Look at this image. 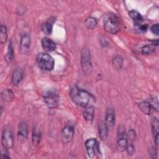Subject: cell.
<instances>
[{"instance_id":"obj_1","label":"cell","mask_w":159,"mask_h":159,"mask_svg":"<svg viewBox=\"0 0 159 159\" xmlns=\"http://www.w3.org/2000/svg\"><path fill=\"white\" fill-rule=\"evenodd\" d=\"M70 95L72 101L76 105L84 108L93 107L96 102V98L92 94L76 85H74L71 88Z\"/></svg>"},{"instance_id":"obj_2","label":"cell","mask_w":159,"mask_h":159,"mask_svg":"<svg viewBox=\"0 0 159 159\" xmlns=\"http://www.w3.org/2000/svg\"><path fill=\"white\" fill-rule=\"evenodd\" d=\"M38 66L43 70L52 71L55 66V61L52 57L47 53H40L36 57Z\"/></svg>"},{"instance_id":"obj_3","label":"cell","mask_w":159,"mask_h":159,"mask_svg":"<svg viewBox=\"0 0 159 159\" xmlns=\"http://www.w3.org/2000/svg\"><path fill=\"white\" fill-rule=\"evenodd\" d=\"M104 29L109 34H117L120 29V24L117 18L114 16L107 17L104 22Z\"/></svg>"},{"instance_id":"obj_4","label":"cell","mask_w":159,"mask_h":159,"mask_svg":"<svg viewBox=\"0 0 159 159\" xmlns=\"http://www.w3.org/2000/svg\"><path fill=\"white\" fill-rule=\"evenodd\" d=\"M81 63L82 70L86 75H89L92 71V63L89 50L88 48H84L81 51Z\"/></svg>"},{"instance_id":"obj_5","label":"cell","mask_w":159,"mask_h":159,"mask_svg":"<svg viewBox=\"0 0 159 159\" xmlns=\"http://www.w3.org/2000/svg\"><path fill=\"white\" fill-rule=\"evenodd\" d=\"M43 100L46 106L50 109H55L59 104L58 95L54 91H48L43 96Z\"/></svg>"},{"instance_id":"obj_6","label":"cell","mask_w":159,"mask_h":159,"mask_svg":"<svg viewBox=\"0 0 159 159\" xmlns=\"http://www.w3.org/2000/svg\"><path fill=\"white\" fill-rule=\"evenodd\" d=\"M128 145L127 135L125 134V129L122 127H120L118 129L117 139V147L120 152H124L126 150Z\"/></svg>"},{"instance_id":"obj_7","label":"cell","mask_w":159,"mask_h":159,"mask_svg":"<svg viewBox=\"0 0 159 159\" xmlns=\"http://www.w3.org/2000/svg\"><path fill=\"white\" fill-rule=\"evenodd\" d=\"M1 144L4 148L11 149L14 145L13 134L11 129H6L3 130L1 136Z\"/></svg>"},{"instance_id":"obj_8","label":"cell","mask_w":159,"mask_h":159,"mask_svg":"<svg viewBox=\"0 0 159 159\" xmlns=\"http://www.w3.org/2000/svg\"><path fill=\"white\" fill-rule=\"evenodd\" d=\"M85 147L88 157L93 158L96 155V150H98L99 145L96 139L91 138L85 142Z\"/></svg>"},{"instance_id":"obj_9","label":"cell","mask_w":159,"mask_h":159,"mask_svg":"<svg viewBox=\"0 0 159 159\" xmlns=\"http://www.w3.org/2000/svg\"><path fill=\"white\" fill-rule=\"evenodd\" d=\"M74 134L75 130L73 127L70 125L65 126L61 131V139L62 142L65 144L69 143L73 139Z\"/></svg>"},{"instance_id":"obj_10","label":"cell","mask_w":159,"mask_h":159,"mask_svg":"<svg viewBox=\"0 0 159 159\" xmlns=\"http://www.w3.org/2000/svg\"><path fill=\"white\" fill-rule=\"evenodd\" d=\"M29 127L25 121L21 122L18 127L17 137L20 142H24L28 137Z\"/></svg>"},{"instance_id":"obj_11","label":"cell","mask_w":159,"mask_h":159,"mask_svg":"<svg viewBox=\"0 0 159 159\" xmlns=\"http://www.w3.org/2000/svg\"><path fill=\"white\" fill-rule=\"evenodd\" d=\"M116 120V113L113 108H107L106 112L105 123L108 129H111L115 125Z\"/></svg>"},{"instance_id":"obj_12","label":"cell","mask_w":159,"mask_h":159,"mask_svg":"<svg viewBox=\"0 0 159 159\" xmlns=\"http://www.w3.org/2000/svg\"><path fill=\"white\" fill-rule=\"evenodd\" d=\"M30 37L29 34H24L21 36L20 41V50L22 53L25 54L29 52L30 46Z\"/></svg>"},{"instance_id":"obj_13","label":"cell","mask_w":159,"mask_h":159,"mask_svg":"<svg viewBox=\"0 0 159 159\" xmlns=\"http://www.w3.org/2000/svg\"><path fill=\"white\" fill-rule=\"evenodd\" d=\"M24 76V71L20 68L17 67L14 69L12 74V83L14 86H17L22 81Z\"/></svg>"},{"instance_id":"obj_14","label":"cell","mask_w":159,"mask_h":159,"mask_svg":"<svg viewBox=\"0 0 159 159\" xmlns=\"http://www.w3.org/2000/svg\"><path fill=\"white\" fill-rule=\"evenodd\" d=\"M55 22V17L53 16L48 18L42 26V30L43 32L46 35H50L52 32L53 24Z\"/></svg>"},{"instance_id":"obj_15","label":"cell","mask_w":159,"mask_h":159,"mask_svg":"<svg viewBox=\"0 0 159 159\" xmlns=\"http://www.w3.org/2000/svg\"><path fill=\"white\" fill-rule=\"evenodd\" d=\"M41 45L46 52H51L56 48V43L47 37H43L41 41Z\"/></svg>"},{"instance_id":"obj_16","label":"cell","mask_w":159,"mask_h":159,"mask_svg":"<svg viewBox=\"0 0 159 159\" xmlns=\"http://www.w3.org/2000/svg\"><path fill=\"white\" fill-rule=\"evenodd\" d=\"M98 132L99 136L101 140L105 141L107 138L108 128L105 123L102 120H100L98 124Z\"/></svg>"},{"instance_id":"obj_17","label":"cell","mask_w":159,"mask_h":159,"mask_svg":"<svg viewBox=\"0 0 159 159\" xmlns=\"http://www.w3.org/2000/svg\"><path fill=\"white\" fill-rule=\"evenodd\" d=\"M1 96V99L6 102H11L15 98L14 93L10 89H4L3 91H2Z\"/></svg>"},{"instance_id":"obj_18","label":"cell","mask_w":159,"mask_h":159,"mask_svg":"<svg viewBox=\"0 0 159 159\" xmlns=\"http://www.w3.org/2000/svg\"><path fill=\"white\" fill-rule=\"evenodd\" d=\"M158 120L157 119H153L152 122V132L154 137V140L155 142V144L157 145L158 143Z\"/></svg>"},{"instance_id":"obj_19","label":"cell","mask_w":159,"mask_h":159,"mask_svg":"<svg viewBox=\"0 0 159 159\" xmlns=\"http://www.w3.org/2000/svg\"><path fill=\"white\" fill-rule=\"evenodd\" d=\"M14 57V48H13L12 41H10L8 45V48H7V52L5 56V60L7 63H10L12 61Z\"/></svg>"},{"instance_id":"obj_20","label":"cell","mask_w":159,"mask_h":159,"mask_svg":"<svg viewBox=\"0 0 159 159\" xmlns=\"http://www.w3.org/2000/svg\"><path fill=\"white\" fill-rule=\"evenodd\" d=\"M94 111L93 107L85 108L83 113V116L84 120L88 122H91L93 120L94 118Z\"/></svg>"},{"instance_id":"obj_21","label":"cell","mask_w":159,"mask_h":159,"mask_svg":"<svg viewBox=\"0 0 159 159\" xmlns=\"http://www.w3.org/2000/svg\"><path fill=\"white\" fill-rule=\"evenodd\" d=\"M129 15L130 18L137 24H140L143 21V17L142 15L135 10H131L129 12Z\"/></svg>"},{"instance_id":"obj_22","label":"cell","mask_w":159,"mask_h":159,"mask_svg":"<svg viewBox=\"0 0 159 159\" xmlns=\"http://www.w3.org/2000/svg\"><path fill=\"white\" fill-rule=\"evenodd\" d=\"M139 107L142 112L147 115H149L152 110V108L148 101H142L140 102L139 104Z\"/></svg>"},{"instance_id":"obj_23","label":"cell","mask_w":159,"mask_h":159,"mask_svg":"<svg viewBox=\"0 0 159 159\" xmlns=\"http://www.w3.org/2000/svg\"><path fill=\"white\" fill-rule=\"evenodd\" d=\"M85 26L88 29H94L97 27L98 21L97 20L93 17H88L84 22Z\"/></svg>"},{"instance_id":"obj_24","label":"cell","mask_w":159,"mask_h":159,"mask_svg":"<svg viewBox=\"0 0 159 159\" xmlns=\"http://www.w3.org/2000/svg\"><path fill=\"white\" fill-rule=\"evenodd\" d=\"M40 139H41L40 132L34 129L33 130L32 135V141L33 145L35 146L38 145L40 142Z\"/></svg>"},{"instance_id":"obj_25","label":"cell","mask_w":159,"mask_h":159,"mask_svg":"<svg viewBox=\"0 0 159 159\" xmlns=\"http://www.w3.org/2000/svg\"><path fill=\"white\" fill-rule=\"evenodd\" d=\"M124 63V59L123 58L120 56V55H117L116 57H114L112 60V65L116 69V70H119L120 69Z\"/></svg>"},{"instance_id":"obj_26","label":"cell","mask_w":159,"mask_h":159,"mask_svg":"<svg viewBox=\"0 0 159 159\" xmlns=\"http://www.w3.org/2000/svg\"><path fill=\"white\" fill-rule=\"evenodd\" d=\"M7 39V28L5 25H1L0 28V42L4 43L6 42Z\"/></svg>"},{"instance_id":"obj_27","label":"cell","mask_w":159,"mask_h":159,"mask_svg":"<svg viewBox=\"0 0 159 159\" xmlns=\"http://www.w3.org/2000/svg\"><path fill=\"white\" fill-rule=\"evenodd\" d=\"M154 52V46L152 44L144 45L141 50V52L143 55H150Z\"/></svg>"},{"instance_id":"obj_28","label":"cell","mask_w":159,"mask_h":159,"mask_svg":"<svg viewBox=\"0 0 159 159\" xmlns=\"http://www.w3.org/2000/svg\"><path fill=\"white\" fill-rule=\"evenodd\" d=\"M148 102L150 103L152 109L155 110L157 111H158V99L157 98H153L151 100H150L148 101Z\"/></svg>"},{"instance_id":"obj_29","label":"cell","mask_w":159,"mask_h":159,"mask_svg":"<svg viewBox=\"0 0 159 159\" xmlns=\"http://www.w3.org/2000/svg\"><path fill=\"white\" fill-rule=\"evenodd\" d=\"M125 150L127 151L129 155H130V156L133 155L135 153V147L133 145V143H128V145H127V147Z\"/></svg>"},{"instance_id":"obj_30","label":"cell","mask_w":159,"mask_h":159,"mask_svg":"<svg viewBox=\"0 0 159 159\" xmlns=\"http://www.w3.org/2000/svg\"><path fill=\"white\" fill-rule=\"evenodd\" d=\"M136 137V135H135V132L134 130L130 129L129 131V134H128V136H127V139L129 140V141L130 142V143H132L133 141L135 140Z\"/></svg>"},{"instance_id":"obj_31","label":"cell","mask_w":159,"mask_h":159,"mask_svg":"<svg viewBox=\"0 0 159 159\" xmlns=\"http://www.w3.org/2000/svg\"><path fill=\"white\" fill-rule=\"evenodd\" d=\"M151 32L155 35H158L159 34V27H158V24H153L151 28H150Z\"/></svg>"},{"instance_id":"obj_32","label":"cell","mask_w":159,"mask_h":159,"mask_svg":"<svg viewBox=\"0 0 159 159\" xmlns=\"http://www.w3.org/2000/svg\"><path fill=\"white\" fill-rule=\"evenodd\" d=\"M4 151L2 150V153H1V157L2 158H9V157L8 156V152H7V149H6V148H4Z\"/></svg>"},{"instance_id":"obj_33","label":"cell","mask_w":159,"mask_h":159,"mask_svg":"<svg viewBox=\"0 0 159 159\" xmlns=\"http://www.w3.org/2000/svg\"><path fill=\"white\" fill-rule=\"evenodd\" d=\"M139 29H140V30L142 31V32H145L148 29V25L147 24H143V25H140L139 27Z\"/></svg>"}]
</instances>
